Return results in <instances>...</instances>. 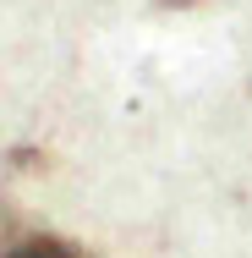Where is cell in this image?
<instances>
[{"label":"cell","mask_w":252,"mask_h":258,"mask_svg":"<svg viewBox=\"0 0 252 258\" xmlns=\"http://www.w3.org/2000/svg\"><path fill=\"white\" fill-rule=\"evenodd\" d=\"M0 258H82V253H71L66 242H50V236H22V242H11Z\"/></svg>","instance_id":"obj_1"}]
</instances>
